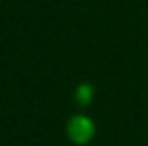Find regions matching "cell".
Returning a JSON list of instances; mask_svg holds the SVG:
<instances>
[{
    "instance_id": "obj_1",
    "label": "cell",
    "mask_w": 148,
    "mask_h": 146,
    "mask_svg": "<svg viewBox=\"0 0 148 146\" xmlns=\"http://www.w3.org/2000/svg\"><path fill=\"white\" fill-rule=\"evenodd\" d=\"M94 122L84 114H74L66 122V134L74 144H88L94 136Z\"/></svg>"
}]
</instances>
